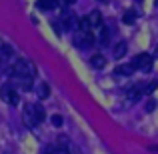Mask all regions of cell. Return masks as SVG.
Listing matches in <instances>:
<instances>
[{
	"label": "cell",
	"mask_w": 158,
	"mask_h": 154,
	"mask_svg": "<svg viewBox=\"0 0 158 154\" xmlns=\"http://www.w3.org/2000/svg\"><path fill=\"white\" fill-rule=\"evenodd\" d=\"M2 98L6 100L8 104H12V106H16V104L20 102V96H18V92H16L14 88H10V86H2Z\"/></svg>",
	"instance_id": "4"
},
{
	"label": "cell",
	"mask_w": 158,
	"mask_h": 154,
	"mask_svg": "<svg viewBox=\"0 0 158 154\" xmlns=\"http://www.w3.org/2000/svg\"><path fill=\"white\" fill-rule=\"evenodd\" d=\"M100 2H104V0H100Z\"/></svg>",
	"instance_id": "26"
},
{
	"label": "cell",
	"mask_w": 158,
	"mask_h": 154,
	"mask_svg": "<svg viewBox=\"0 0 158 154\" xmlns=\"http://www.w3.org/2000/svg\"><path fill=\"white\" fill-rule=\"evenodd\" d=\"M56 154H70L68 152V144H66V138H60V144L56 148Z\"/></svg>",
	"instance_id": "17"
},
{
	"label": "cell",
	"mask_w": 158,
	"mask_h": 154,
	"mask_svg": "<svg viewBox=\"0 0 158 154\" xmlns=\"http://www.w3.org/2000/svg\"><path fill=\"white\" fill-rule=\"evenodd\" d=\"M132 68L134 70H150L152 68V56L148 54H138V56L132 58Z\"/></svg>",
	"instance_id": "2"
},
{
	"label": "cell",
	"mask_w": 158,
	"mask_h": 154,
	"mask_svg": "<svg viewBox=\"0 0 158 154\" xmlns=\"http://www.w3.org/2000/svg\"><path fill=\"white\" fill-rule=\"evenodd\" d=\"M156 86H158V82L154 80V82H150V84L146 86V88H144V94H150V92H154L156 90Z\"/></svg>",
	"instance_id": "19"
},
{
	"label": "cell",
	"mask_w": 158,
	"mask_h": 154,
	"mask_svg": "<svg viewBox=\"0 0 158 154\" xmlns=\"http://www.w3.org/2000/svg\"><path fill=\"white\" fill-rule=\"evenodd\" d=\"M104 64H106V58L102 56V54H94V56L90 58V66H92V68H96V70L104 68Z\"/></svg>",
	"instance_id": "8"
},
{
	"label": "cell",
	"mask_w": 158,
	"mask_h": 154,
	"mask_svg": "<svg viewBox=\"0 0 158 154\" xmlns=\"http://www.w3.org/2000/svg\"><path fill=\"white\" fill-rule=\"evenodd\" d=\"M94 44V36L90 34H82V32H78L76 36H74V46H78V48H88V46H92Z\"/></svg>",
	"instance_id": "3"
},
{
	"label": "cell",
	"mask_w": 158,
	"mask_h": 154,
	"mask_svg": "<svg viewBox=\"0 0 158 154\" xmlns=\"http://www.w3.org/2000/svg\"><path fill=\"white\" fill-rule=\"evenodd\" d=\"M110 40V32H108L106 26H100V44H108Z\"/></svg>",
	"instance_id": "16"
},
{
	"label": "cell",
	"mask_w": 158,
	"mask_h": 154,
	"mask_svg": "<svg viewBox=\"0 0 158 154\" xmlns=\"http://www.w3.org/2000/svg\"><path fill=\"white\" fill-rule=\"evenodd\" d=\"M156 6H158V0H156Z\"/></svg>",
	"instance_id": "25"
},
{
	"label": "cell",
	"mask_w": 158,
	"mask_h": 154,
	"mask_svg": "<svg viewBox=\"0 0 158 154\" xmlns=\"http://www.w3.org/2000/svg\"><path fill=\"white\" fill-rule=\"evenodd\" d=\"M42 154H56V148H54V146H46L42 150Z\"/></svg>",
	"instance_id": "22"
},
{
	"label": "cell",
	"mask_w": 158,
	"mask_h": 154,
	"mask_svg": "<svg viewBox=\"0 0 158 154\" xmlns=\"http://www.w3.org/2000/svg\"><path fill=\"white\" fill-rule=\"evenodd\" d=\"M62 24H64L66 30H72V28H76L78 20H76V16H74L72 12H64V14H62Z\"/></svg>",
	"instance_id": "5"
},
{
	"label": "cell",
	"mask_w": 158,
	"mask_h": 154,
	"mask_svg": "<svg viewBox=\"0 0 158 154\" xmlns=\"http://www.w3.org/2000/svg\"><path fill=\"white\" fill-rule=\"evenodd\" d=\"M8 74L14 76V78H22V76L34 78L36 76V66L30 60H18V62H14V66L8 68Z\"/></svg>",
	"instance_id": "1"
},
{
	"label": "cell",
	"mask_w": 158,
	"mask_h": 154,
	"mask_svg": "<svg viewBox=\"0 0 158 154\" xmlns=\"http://www.w3.org/2000/svg\"><path fill=\"white\" fill-rule=\"evenodd\" d=\"M126 50H128L126 42H118V44L114 46V52H112V54H114V58H116V60H120V58H122L124 54H126Z\"/></svg>",
	"instance_id": "10"
},
{
	"label": "cell",
	"mask_w": 158,
	"mask_h": 154,
	"mask_svg": "<svg viewBox=\"0 0 158 154\" xmlns=\"http://www.w3.org/2000/svg\"><path fill=\"white\" fill-rule=\"evenodd\" d=\"M154 108H156V100H148V102H146V110H148V112H152Z\"/></svg>",
	"instance_id": "21"
},
{
	"label": "cell",
	"mask_w": 158,
	"mask_h": 154,
	"mask_svg": "<svg viewBox=\"0 0 158 154\" xmlns=\"http://www.w3.org/2000/svg\"><path fill=\"white\" fill-rule=\"evenodd\" d=\"M58 4V0H38V8H44V10H50Z\"/></svg>",
	"instance_id": "15"
},
{
	"label": "cell",
	"mask_w": 158,
	"mask_h": 154,
	"mask_svg": "<svg viewBox=\"0 0 158 154\" xmlns=\"http://www.w3.org/2000/svg\"><path fill=\"white\" fill-rule=\"evenodd\" d=\"M32 114H34L36 124H40L44 118H46V112H44V108L40 106V104H32Z\"/></svg>",
	"instance_id": "7"
},
{
	"label": "cell",
	"mask_w": 158,
	"mask_h": 154,
	"mask_svg": "<svg viewBox=\"0 0 158 154\" xmlns=\"http://www.w3.org/2000/svg\"><path fill=\"white\" fill-rule=\"evenodd\" d=\"M64 2H66V4H74V2H76V0H64Z\"/></svg>",
	"instance_id": "23"
},
{
	"label": "cell",
	"mask_w": 158,
	"mask_h": 154,
	"mask_svg": "<svg viewBox=\"0 0 158 154\" xmlns=\"http://www.w3.org/2000/svg\"><path fill=\"white\" fill-rule=\"evenodd\" d=\"M78 30H80L82 34H88V32L92 30V24H90V20H88V18L78 20Z\"/></svg>",
	"instance_id": "14"
},
{
	"label": "cell",
	"mask_w": 158,
	"mask_h": 154,
	"mask_svg": "<svg viewBox=\"0 0 158 154\" xmlns=\"http://www.w3.org/2000/svg\"><path fill=\"white\" fill-rule=\"evenodd\" d=\"M52 124H54V126H62V116L54 114V116H52Z\"/></svg>",
	"instance_id": "20"
},
{
	"label": "cell",
	"mask_w": 158,
	"mask_h": 154,
	"mask_svg": "<svg viewBox=\"0 0 158 154\" xmlns=\"http://www.w3.org/2000/svg\"><path fill=\"white\" fill-rule=\"evenodd\" d=\"M36 92H38V96L44 100V98H48V96H50V86H48L46 82H40V84H38V88H36Z\"/></svg>",
	"instance_id": "12"
},
{
	"label": "cell",
	"mask_w": 158,
	"mask_h": 154,
	"mask_svg": "<svg viewBox=\"0 0 158 154\" xmlns=\"http://www.w3.org/2000/svg\"><path fill=\"white\" fill-rule=\"evenodd\" d=\"M134 18H136V14H134V12H132V10H128L126 12V14H124V22H126V24H132V22H134Z\"/></svg>",
	"instance_id": "18"
},
{
	"label": "cell",
	"mask_w": 158,
	"mask_h": 154,
	"mask_svg": "<svg viewBox=\"0 0 158 154\" xmlns=\"http://www.w3.org/2000/svg\"><path fill=\"white\" fill-rule=\"evenodd\" d=\"M12 54H14L12 46L4 44V46L0 48V64H8V62H10V58H12Z\"/></svg>",
	"instance_id": "6"
},
{
	"label": "cell",
	"mask_w": 158,
	"mask_h": 154,
	"mask_svg": "<svg viewBox=\"0 0 158 154\" xmlns=\"http://www.w3.org/2000/svg\"><path fill=\"white\" fill-rule=\"evenodd\" d=\"M88 20H90V24H92V28L94 26H100V24H102V14L98 10H94V12H90V14H88Z\"/></svg>",
	"instance_id": "13"
},
{
	"label": "cell",
	"mask_w": 158,
	"mask_h": 154,
	"mask_svg": "<svg viewBox=\"0 0 158 154\" xmlns=\"http://www.w3.org/2000/svg\"><path fill=\"white\" fill-rule=\"evenodd\" d=\"M114 72L120 74V76H130V74L134 72V68H132V64H122V66H116Z\"/></svg>",
	"instance_id": "11"
},
{
	"label": "cell",
	"mask_w": 158,
	"mask_h": 154,
	"mask_svg": "<svg viewBox=\"0 0 158 154\" xmlns=\"http://www.w3.org/2000/svg\"><path fill=\"white\" fill-rule=\"evenodd\" d=\"M154 56H156V58H158V46H156V52H154Z\"/></svg>",
	"instance_id": "24"
},
{
	"label": "cell",
	"mask_w": 158,
	"mask_h": 154,
	"mask_svg": "<svg viewBox=\"0 0 158 154\" xmlns=\"http://www.w3.org/2000/svg\"><path fill=\"white\" fill-rule=\"evenodd\" d=\"M142 94H144V86H140V84L132 86V88L128 90V98H130V100H136V98H140Z\"/></svg>",
	"instance_id": "9"
}]
</instances>
